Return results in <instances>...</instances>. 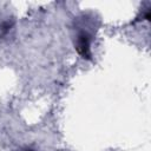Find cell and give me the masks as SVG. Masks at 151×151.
I'll list each match as a JSON object with an SVG mask.
<instances>
[{"label": "cell", "mask_w": 151, "mask_h": 151, "mask_svg": "<svg viewBox=\"0 0 151 151\" xmlns=\"http://www.w3.org/2000/svg\"><path fill=\"white\" fill-rule=\"evenodd\" d=\"M77 50L80 55L84 58H90L91 52H90V38L87 34L81 33L77 38Z\"/></svg>", "instance_id": "1"}, {"label": "cell", "mask_w": 151, "mask_h": 151, "mask_svg": "<svg viewBox=\"0 0 151 151\" xmlns=\"http://www.w3.org/2000/svg\"><path fill=\"white\" fill-rule=\"evenodd\" d=\"M21 151H33L32 149H24V150H21Z\"/></svg>", "instance_id": "2"}]
</instances>
